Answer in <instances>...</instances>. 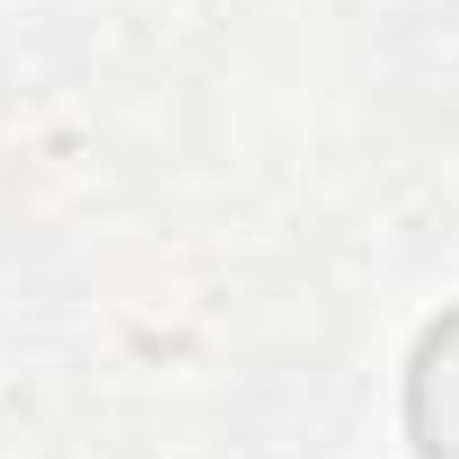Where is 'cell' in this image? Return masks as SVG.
<instances>
[{"mask_svg":"<svg viewBox=\"0 0 459 459\" xmlns=\"http://www.w3.org/2000/svg\"><path fill=\"white\" fill-rule=\"evenodd\" d=\"M406 433H415V459H459V300L415 336V362H406Z\"/></svg>","mask_w":459,"mask_h":459,"instance_id":"6da1fadb","label":"cell"}]
</instances>
